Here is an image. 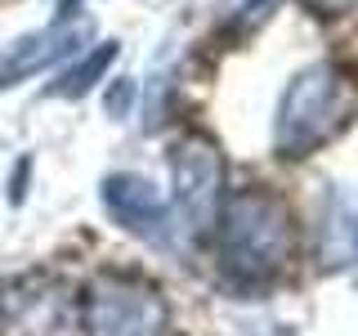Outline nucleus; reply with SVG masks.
I'll use <instances>...</instances> for the list:
<instances>
[{"label": "nucleus", "mask_w": 358, "mask_h": 336, "mask_svg": "<svg viewBox=\"0 0 358 336\" xmlns=\"http://www.w3.org/2000/svg\"><path fill=\"white\" fill-rule=\"evenodd\" d=\"M215 251L224 278L242 291L282 278L296 255V216L287 197H278L268 184H251L224 197L215 216Z\"/></svg>", "instance_id": "obj_1"}, {"label": "nucleus", "mask_w": 358, "mask_h": 336, "mask_svg": "<svg viewBox=\"0 0 358 336\" xmlns=\"http://www.w3.org/2000/svg\"><path fill=\"white\" fill-rule=\"evenodd\" d=\"M354 117H358V67L341 59L309 63L291 76V85L278 99L273 153L282 162H305L318 148H327L336 134L350 130Z\"/></svg>", "instance_id": "obj_2"}, {"label": "nucleus", "mask_w": 358, "mask_h": 336, "mask_svg": "<svg viewBox=\"0 0 358 336\" xmlns=\"http://www.w3.org/2000/svg\"><path fill=\"white\" fill-rule=\"evenodd\" d=\"M76 323L85 336H166L171 305L152 278L134 269H103L76 300Z\"/></svg>", "instance_id": "obj_3"}, {"label": "nucleus", "mask_w": 358, "mask_h": 336, "mask_svg": "<svg viewBox=\"0 0 358 336\" xmlns=\"http://www.w3.org/2000/svg\"><path fill=\"white\" fill-rule=\"evenodd\" d=\"M224 153L210 134L188 130L175 139L171 148V179H175V211L184 220V229L201 238L215 224L220 202H224Z\"/></svg>", "instance_id": "obj_4"}, {"label": "nucleus", "mask_w": 358, "mask_h": 336, "mask_svg": "<svg viewBox=\"0 0 358 336\" xmlns=\"http://www.w3.org/2000/svg\"><path fill=\"white\" fill-rule=\"evenodd\" d=\"M90 18H54V27H45L41 36H18L14 45H5V54H0V85H18L27 81V76L45 72L50 63L67 59V54H76V45L90 41Z\"/></svg>", "instance_id": "obj_5"}, {"label": "nucleus", "mask_w": 358, "mask_h": 336, "mask_svg": "<svg viewBox=\"0 0 358 336\" xmlns=\"http://www.w3.org/2000/svg\"><path fill=\"white\" fill-rule=\"evenodd\" d=\"M99 197H103V211L126 233L162 238V229H166V197L157 193L148 179H139V175H108L103 188H99Z\"/></svg>", "instance_id": "obj_6"}, {"label": "nucleus", "mask_w": 358, "mask_h": 336, "mask_svg": "<svg viewBox=\"0 0 358 336\" xmlns=\"http://www.w3.org/2000/svg\"><path fill=\"white\" fill-rule=\"evenodd\" d=\"M117 41H108V45H99L94 54H85L76 67H67V72L59 76V81L50 85V94H59V99H81V94H90L94 90V81L108 72V63H117Z\"/></svg>", "instance_id": "obj_7"}, {"label": "nucleus", "mask_w": 358, "mask_h": 336, "mask_svg": "<svg viewBox=\"0 0 358 336\" xmlns=\"http://www.w3.org/2000/svg\"><path fill=\"white\" fill-rule=\"evenodd\" d=\"M126 99H130V81H121V85H117V94L108 99V108H112V112H126Z\"/></svg>", "instance_id": "obj_8"}, {"label": "nucleus", "mask_w": 358, "mask_h": 336, "mask_svg": "<svg viewBox=\"0 0 358 336\" xmlns=\"http://www.w3.org/2000/svg\"><path fill=\"white\" fill-rule=\"evenodd\" d=\"M81 9V0H59V18H72Z\"/></svg>", "instance_id": "obj_9"}, {"label": "nucleus", "mask_w": 358, "mask_h": 336, "mask_svg": "<svg viewBox=\"0 0 358 336\" xmlns=\"http://www.w3.org/2000/svg\"><path fill=\"white\" fill-rule=\"evenodd\" d=\"M268 336H291V332H287V328H273V332H268Z\"/></svg>", "instance_id": "obj_10"}, {"label": "nucleus", "mask_w": 358, "mask_h": 336, "mask_svg": "<svg viewBox=\"0 0 358 336\" xmlns=\"http://www.w3.org/2000/svg\"><path fill=\"white\" fill-rule=\"evenodd\" d=\"M0 332H5V323H0Z\"/></svg>", "instance_id": "obj_11"}]
</instances>
